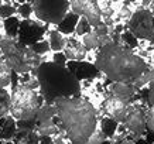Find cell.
Masks as SVG:
<instances>
[{"label": "cell", "mask_w": 154, "mask_h": 144, "mask_svg": "<svg viewBox=\"0 0 154 144\" xmlns=\"http://www.w3.org/2000/svg\"><path fill=\"white\" fill-rule=\"evenodd\" d=\"M57 116L54 121L66 136L71 144H86L94 136L98 123V110L88 99L61 98L55 100Z\"/></svg>", "instance_id": "cell-1"}, {"label": "cell", "mask_w": 154, "mask_h": 144, "mask_svg": "<svg viewBox=\"0 0 154 144\" xmlns=\"http://www.w3.org/2000/svg\"><path fill=\"white\" fill-rule=\"evenodd\" d=\"M95 66L112 84H134L150 69L149 62L123 44L110 42L100 47L96 52Z\"/></svg>", "instance_id": "cell-2"}, {"label": "cell", "mask_w": 154, "mask_h": 144, "mask_svg": "<svg viewBox=\"0 0 154 144\" xmlns=\"http://www.w3.org/2000/svg\"><path fill=\"white\" fill-rule=\"evenodd\" d=\"M40 84V95L45 105H54L57 99L78 98L82 93V85L68 66L45 61L31 72Z\"/></svg>", "instance_id": "cell-3"}, {"label": "cell", "mask_w": 154, "mask_h": 144, "mask_svg": "<svg viewBox=\"0 0 154 144\" xmlns=\"http://www.w3.org/2000/svg\"><path fill=\"white\" fill-rule=\"evenodd\" d=\"M0 50L3 52L6 62L17 75L31 74L44 62L42 57L37 55L31 48L21 45L17 40L13 38H3L0 42Z\"/></svg>", "instance_id": "cell-4"}, {"label": "cell", "mask_w": 154, "mask_h": 144, "mask_svg": "<svg viewBox=\"0 0 154 144\" xmlns=\"http://www.w3.org/2000/svg\"><path fill=\"white\" fill-rule=\"evenodd\" d=\"M45 105V100L37 90L19 85L11 90V107L10 116L16 121H35L40 107Z\"/></svg>", "instance_id": "cell-5"}, {"label": "cell", "mask_w": 154, "mask_h": 144, "mask_svg": "<svg viewBox=\"0 0 154 144\" xmlns=\"http://www.w3.org/2000/svg\"><path fill=\"white\" fill-rule=\"evenodd\" d=\"M33 5V13L38 21L44 24H55L60 26L62 20L66 17V14L71 11V2L60 0V2H31Z\"/></svg>", "instance_id": "cell-6"}, {"label": "cell", "mask_w": 154, "mask_h": 144, "mask_svg": "<svg viewBox=\"0 0 154 144\" xmlns=\"http://www.w3.org/2000/svg\"><path fill=\"white\" fill-rule=\"evenodd\" d=\"M126 28L137 40L153 41L154 40V16L147 7L134 10L130 20L126 23Z\"/></svg>", "instance_id": "cell-7"}, {"label": "cell", "mask_w": 154, "mask_h": 144, "mask_svg": "<svg viewBox=\"0 0 154 144\" xmlns=\"http://www.w3.org/2000/svg\"><path fill=\"white\" fill-rule=\"evenodd\" d=\"M47 24L41 23V21H35V20H23L21 26H20V31L17 35V41L24 47L31 48L34 44L42 41V37L47 31Z\"/></svg>", "instance_id": "cell-8"}, {"label": "cell", "mask_w": 154, "mask_h": 144, "mask_svg": "<svg viewBox=\"0 0 154 144\" xmlns=\"http://www.w3.org/2000/svg\"><path fill=\"white\" fill-rule=\"evenodd\" d=\"M71 11L79 17H85L92 28L103 23L102 11L99 9L98 2L95 0H74L71 2Z\"/></svg>", "instance_id": "cell-9"}, {"label": "cell", "mask_w": 154, "mask_h": 144, "mask_svg": "<svg viewBox=\"0 0 154 144\" xmlns=\"http://www.w3.org/2000/svg\"><path fill=\"white\" fill-rule=\"evenodd\" d=\"M125 127L126 130L133 134L137 139H143L147 131V123H146V109L137 105V103H131L129 115H127L126 120H125Z\"/></svg>", "instance_id": "cell-10"}, {"label": "cell", "mask_w": 154, "mask_h": 144, "mask_svg": "<svg viewBox=\"0 0 154 144\" xmlns=\"http://www.w3.org/2000/svg\"><path fill=\"white\" fill-rule=\"evenodd\" d=\"M130 106H131L130 102H125V100L113 96L110 93L103 99V103H102L103 112H105L106 117L117 121L119 124L125 123L127 115H129V110H130Z\"/></svg>", "instance_id": "cell-11"}, {"label": "cell", "mask_w": 154, "mask_h": 144, "mask_svg": "<svg viewBox=\"0 0 154 144\" xmlns=\"http://www.w3.org/2000/svg\"><path fill=\"white\" fill-rule=\"evenodd\" d=\"M68 69L81 81H86V79H94L96 78L100 72L98 68L95 66V64L88 62V61H81V62H74V61H68Z\"/></svg>", "instance_id": "cell-12"}, {"label": "cell", "mask_w": 154, "mask_h": 144, "mask_svg": "<svg viewBox=\"0 0 154 144\" xmlns=\"http://www.w3.org/2000/svg\"><path fill=\"white\" fill-rule=\"evenodd\" d=\"M66 60L74 61V62H81V61H86L88 51L86 48L82 45V42L78 37H66V47L64 50Z\"/></svg>", "instance_id": "cell-13"}, {"label": "cell", "mask_w": 154, "mask_h": 144, "mask_svg": "<svg viewBox=\"0 0 154 144\" xmlns=\"http://www.w3.org/2000/svg\"><path fill=\"white\" fill-rule=\"evenodd\" d=\"M109 93L116 96V98L125 100V102H133L136 95V89L131 84H122V82H115L109 86Z\"/></svg>", "instance_id": "cell-14"}, {"label": "cell", "mask_w": 154, "mask_h": 144, "mask_svg": "<svg viewBox=\"0 0 154 144\" xmlns=\"http://www.w3.org/2000/svg\"><path fill=\"white\" fill-rule=\"evenodd\" d=\"M17 130H19L17 121L14 120L11 116L0 119V140H3L5 143L13 141L16 139Z\"/></svg>", "instance_id": "cell-15"}, {"label": "cell", "mask_w": 154, "mask_h": 144, "mask_svg": "<svg viewBox=\"0 0 154 144\" xmlns=\"http://www.w3.org/2000/svg\"><path fill=\"white\" fill-rule=\"evenodd\" d=\"M48 42H50V48H51L52 54L64 52L66 47V37L64 34H61L58 30H51V31H48Z\"/></svg>", "instance_id": "cell-16"}, {"label": "cell", "mask_w": 154, "mask_h": 144, "mask_svg": "<svg viewBox=\"0 0 154 144\" xmlns=\"http://www.w3.org/2000/svg\"><path fill=\"white\" fill-rule=\"evenodd\" d=\"M35 131L38 133L40 137H55V136L61 134L60 126L57 124L54 120H48V121H44V123H40V124L35 126Z\"/></svg>", "instance_id": "cell-17"}, {"label": "cell", "mask_w": 154, "mask_h": 144, "mask_svg": "<svg viewBox=\"0 0 154 144\" xmlns=\"http://www.w3.org/2000/svg\"><path fill=\"white\" fill-rule=\"evenodd\" d=\"M79 19H81L79 16H76V14H74L72 11H69V13L66 14L65 19L62 20V23L58 26V31H60L61 34H64V35L71 37V34L75 33V28L78 26Z\"/></svg>", "instance_id": "cell-18"}, {"label": "cell", "mask_w": 154, "mask_h": 144, "mask_svg": "<svg viewBox=\"0 0 154 144\" xmlns=\"http://www.w3.org/2000/svg\"><path fill=\"white\" fill-rule=\"evenodd\" d=\"M2 24H3L5 37L17 40V35H19V31H20V26H21V21H20L19 17H17V16H13V17L6 19L5 21H2Z\"/></svg>", "instance_id": "cell-19"}, {"label": "cell", "mask_w": 154, "mask_h": 144, "mask_svg": "<svg viewBox=\"0 0 154 144\" xmlns=\"http://www.w3.org/2000/svg\"><path fill=\"white\" fill-rule=\"evenodd\" d=\"M13 81V71L6 62V60L0 58V89H7Z\"/></svg>", "instance_id": "cell-20"}, {"label": "cell", "mask_w": 154, "mask_h": 144, "mask_svg": "<svg viewBox=\"0 0 154 144\" xmlns=\"http://www.w3.org/2000/svg\"><path fill=\"white\" fill-rule=\"evenodd\" d=\"M57 116V107L55 105H44V106L40 107V110L37 113V119H35V123L40 124V123H44V121L48 120H54V117Z\"/></svg>", "instance_id": "cell-21"}, {"label": "cell", "mask_w": 154, "mask_h": 144, "mask_svg": "<svg viewBox=\"0 0 154 144\" xmlns=\"http://www.w3.org/2000/svg\"><path fill=\"white\" fill-rule=\"evenodd\" d=\"M81 42H82V45L86 48V51L88 52H92L95 50H99L102 44H100V38L98 37V34L95 33L94 30L91 31L89 34L84 35V37L81 38Z\"/></svg>", "instance_id": "cell-22"}, {"label": "cell", "mask_w": 154, "mask_h": 144, "mask_svg": "<svg viewBox=\"0 0 154 144\" xmlns=\"http://www.w3.org/2000/svg\"><path fill=\"white\" fill-rule=\"evenodd\" d=\"M11 93L7 89H0V119L10 116Z\"/></svg>", "instance_id": "cell-23"}, {"label": "cell", "mask_w": 154, "mask_h": 144, "mask_svg": "<svg viewBox=\"0 0 154 144\" xmlns=\"http://www.w3.org/2000/svg\"><path fill=\"white\" fill-rule=\"evenodd\" d=\"M153 82H154V68L150 66V69L147 71V72H144V74L141 75L140 78L133 84V88L136 89V92H139V90H141V89H144V88L149 89V86L153 84Z\"/></svg>", "instance_id": "cell-24"}, {"label": "cell", "mask_w": 154, "mask_h": 144, "mask_svg": "<svg viewBox=\"0 0 154 144\" xmlns=\"http://www.w3.org/2000/svg\"><path fill=\"white\" fill-rule=\"evenodd\" d=\"M117 126H119L117 121L112 120V119H109V117H103L102 121H100V124H99V127H100V130L103 131V134L107 137V140H110L113 136H115V133H116Z\"/></svg>", "instance_id": "cell-25"}, {"label": "cell", "mask_w": 154, "mask_h": 144, "mask_svg": "<svg viewBox=\"0 0 154 144\" xmlns=\"http://www.w3.org/2000/svg\"><path fill=\"white\" fill-rule=\"evenodd\" d=\"M92 30H94V28H92V26L88 23V20L85 19V17H81L79 21H78V26L75 28V37L82 38L84 35L91 33Z\"/></svg>", "instance_id": "cell-26"}, {"label": "cell", "mask_w": 154, "mask_h": 144, "mask_svg": "<svg viewBox=\"0 0 154 144\" xmlns=\"http://www.w3.org/2000/svg\"><path fill=\"white\" fill-rule=\"evenodd\" d=\"M17 9L13 6L11 2H3V5L0 6V19H10L13 17Z\"/></svg>", "instance_id": "cell-27"}, {"label": "cell", "mask_w": 154, "mask_h": 144, "mask_svg": "<svg viewBox=\"0 0 154 144\" xmlns=\"http://www.w3.org/2000/svg\"><path fill=\"white\" fill-rule=\"evenodd\" d=\"M31 50H33L37 55L42 57V55H47L48 52L51 51V48H50V42H48V40H42V41L37 42V44H34L33 47H31Z\"/></svg>", "instance_id": "cell-28"}, {"label": "cell", "mask_w": 154, "mask_h": 144, "mask_svg": "<svg viewBox=\"0 0 154 144\" xmlns=\"http://www.w3.org/2000/svg\"><path fill=\"white\" fill-rule=\"evenodd\" d=\"M17 13H19V16L21 19L28 20L30 16L34 14L33 13V5H31V3H27V2H26V3H20L19 9H17Z\"/></svg>", "instance_id": "cell-29"}, {"label": "cell", "mask_w": 154, "mask_h": 144, "mask_svg": "<svg viewBox=\"0 0 154 144\" xmlns=\"http://www.w3.org/2000/svg\"><path fill=\"white\" fill-rule=\"evenodd\" d=\"M146 123H147V130L154 134V106L146 107Z\"/></svg>", "instance_id": "cell-30"}, {"label": "cell", "mask_w": 154, "mask_h": 144, "mask_svg": "<svg viewBox=\"0 0 154 144\" xmlns=\"http://www.w3.org/2000/svg\"><path fill=\"white\" fill-rule=\"evenodd\" d=\"M51 61L52 62H55V64H58V65H62V66H66V64H68V60H66V57H65L64 52H57V54H52Z\"/></svg>", "instance_id": "cell-31"}, {"label": "cell", "mask_w": 154, "mask_h": 144, "mask_svg": "<svg viewBox=\"0 0 154 144\" xmlns=\"http://www.w3.org/2000/svg\"><path fill=\"white\" fill-rule=\"evenodd\" d=\"M147 102L150 106H154V82L147 89Z\"/></svg>", "instance_id": "cell-32"}, {"label": "cell", "mask_w": 154, "mask_h": 144, "mask_svg": "<svg viewBox=\"0 0 154 144\" xmlns=\"http://www.w3.org/2000/svg\"><path fill=\"white\" fill-rule=\"evenodd\" d=\"M2 31H3V24H2V21H0V42H2V40L5 38V35H2Z\"/></svg>", "instance_id": "cell-33"}, {"label": "cell", "mask_w": 154, "mask_h": 144, "mask_svg": "<svg viewBox=\"0 0 154 144\" xmlns=\"http://www.w3.org/2000/svg\"><path fill=\"white\" fill-rule=\"evenodd\" d=\"M6 144H14V143H11V141H10V143H6Z\"/></svg>", "instance_id": "cell-34"}]
</instances>
